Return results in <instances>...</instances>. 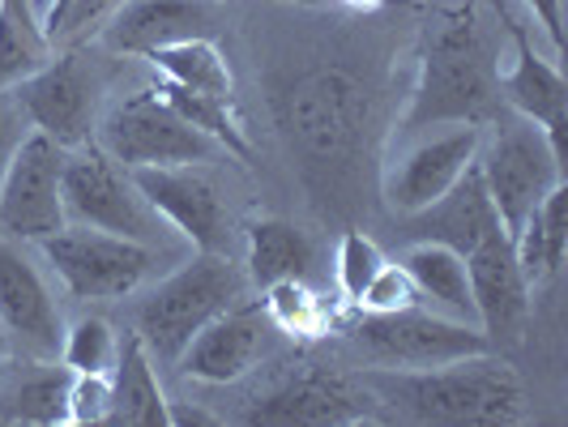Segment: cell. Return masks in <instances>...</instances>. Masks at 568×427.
I'll return each mask as SVG.
<instances>
[{
    "label": "cell",
    "instance_id": "cell-1",
    "mask_svg": "<svg viewBox=\"0 0 568 427\" xmlns=\"http://www.w3.org/2000/svg\"><path fill=\"white\" fill-rule=\"evenodd\" d=\"M359 380L372 398L415 424L509 427L526 419V389L491 350L440 368H368Z\"/></svg>",
    "mask_w": 568,
    "mask_h": 427
},
{
    "label": "cell",
    "instance_id": "cell-2",
    "mask_svg": "<svg viewBox=\"0 0 568 427\" xmlns=\"http://www.w3.org/2000/svg\"><path fill=\"white\" fill-rule=\"evenodd\" d=\"M278 129L308 167H346L372 124L368 85L346 69H304L274 99Z\"/></svg>",
    "mask_w": 568,
    "mask_h": 427
},
{
    "label": "cell",
    "instance_id": "cell-3",
    "mask_svg": "<svg viewBox=\"0 0 568 427\" xmlns=\"http://www.w3.org/2000/svg\"><path fill=\"white\" fill-rule=\"evenodd\" d=\"M496 69L475 22H445L432 34L419 85L402 115L398 138H415L440 124H479L496 115Z\"/></svg>",
    "mask_w": 568,
    "mask_h": 427
},
{
    "label": "cell",
    "instance_id": "cell-4",
    "mask_svg": "<svg viewBox=\"0 0 568 427\" xmlns=\"http://www.w3.org/2000/svg\"><path fill=\"white\" fill-rule=\"evenodd\" d=\"M244 278L248 274H240L227 253H197L189 265H180L138 308V338L145 342V350L175 364L210 316L240 304Z\"/></svg>",
    "mask_w": 568,
    "mask_h": 427
},
{
    "label": "cell",
    "instance_id": "cell-5",
    "mask_svg": "<svg viewBox=\"0 0 568 427\" xmlns=\"http://www.w3.org/2000/svg\"><path fill=\"white\" fill-rule=\"evenodd\" d=\"M64 214L69 223L94 231H112L124 240L159 244L163 218L150 210V201L138 193L133 175L115 163L99 142H82L64 154Z\"/></svg>",
    "mask_w": 568,
    "mask_h": 427
},
{
    "label": "cell",
    "instance_id": "cell-6",
    "mask_svg": "<svg viewBox=\"0 0 568 427\" xmlns=\"http://www.w3.org/2000/svg\"><path fill=\"white\" fill-rule=\"evenodd\" d=\"M351 342L372 368H440L491 350L479 325L432 313L424 304L398 313H364V321L351 325Z\"/></svg>",
    "mask_w": 568,
    "mask_h": 427
},
{
    "label": "cell",
    "instance_id": "cell-7",
    "mask_svg": "<svg viewBox=\"0 0 568 427\" xmlns=\"http://www.w3.org/2000/svg\"><path fill=\"white\" fill-rule=\"evenodd\" d=\"M475 163H479L487 197H491L509 235L530 218V210L556 184H565V159L551 150L539 124H530L521 115L496 124L491 142H479Z\"/></svg>",
    "mask_w": 568,
    "mask_h": 427
},
{
    "label": "cell",
    "instance_id": "cell-8",
    "mask_svg": "<svg viewBox=\"0 0 568 427\" xmlns=\"http://www.w3.org/2000/svg\"><path fill=\"white\" fill-rule=\"evenodd\" d=\"M43 261L73 299H124L154 270V248L142 240H124L112 231L69 223L64 231L39 240Z\"/></svg>",
    "mask_w": 568,
    "mask_h": 427
},
{
    "label": "cell",
    "instance_id": "cell-9",
    "mask_svg": "<svg viewBox=\"0 0 568 427\" xmlns=\"http://www.w3.org/2000/svg\"><path fill=\"white\" fill-rule=\"evenodd\" d=\"M94 133H99L94 142L103 145L124 171L205 163L219 150L184 115L171 112L168 103L159 99V90H138L133 99L115 103Z\"/></svg>",
    "mask_w": 568,
    "mask_h": 427
},
{
    "label": "cell",
    "instance_id": "cell-10",
    "mask_svg": "<svg viewBox=\"0 0 568 427\" xmlns=\"http://www.w3.org/2000/svg\"><path fill=\"white\" fill-rule=\"evenodd\" d=\"M64 145L48 133H27L0 175V235L13 244H39L69 227L64 214Z\"/></svg>",
    "mask_w": 568,
    "mask_h": 427
},
{
    "label": "cell",
    "instance_id": "cell-11",
    "mask_svg": "<svg viewBox=\"0 0 568 427\" xmlns=\"http://www.w3.org/2000/svg\"><path fill=\"white\" fill-rule=\"evenodd\" d=\"M18 90V112L27 115L39 133H48L64 150L94 142L99 129V73L85 52H60L39 73H30Z\"/></svg>",
    "mask_w": 568,
    "mask_h": 427
},
{
    "label": "cell",
    "instance_id": "cell-12",
    "mask_svg": "<svg viewBox=\"0 0 568 427\" xmlns=\"http://www.w3.org/2000/svg\"><path fill=\"white\" fill-rule=\"evenodd\" d=\"M419 138V133H415ZM484 142L479 124H440V133H427L419 142H410L398 159L385 167V201L394 214H415L445 197L462 180V171L475 163Z\"/></svg>",
    "mask_w": 568,
    "mask_h": 427
},
{
    "label": "cell",
    "instance_id": "cell-13",
    "mask_svg": "<svg viewBox=\"0 0 568 427\" xmlns=\"http://www.w3.org/2000/svg\"><path fill=\"white\" fill-rule=\"evenodd\" d=\"M150 210L175 227L197 253H227V205L214 180L197 163L180 167H138L129 171Z\"/></svg>",
    "mask_w": 568,
    "mask_h": 427
},
{
    "label": "cell",
    "instance_id": "cell-14",
    "mask_svg": "<svg viewBox=\"0 0 568 427\" xmlns=\"http://www.w3.org/2000/svg\"><path fill=\"white\" fill-rule=\"evenodd\" d=\"M372 398L364 380L355 385L351 376L334 368H308L300 376L283 380L278 389H270L265 398H256L244 419L248 424L291 427V424H359L372 419Z\"/></svg>",
    "mask_w": 568,
    "mask_h": 427
},
{
    "label": "cell",
    "instance_id": "cell-15",
    "mask_svg": "<svg viewBox=\"0 0 568 427\" xmlns=\"http://www.w3.org/2000/svg\"><path fill=\"white\" fill-rule=\"evenodd\" d=\"M466 278H470V299H475V325L484 329L491 350L500 342L521 338L535 286L526 283V274L517 265L509 231L487 235L475 253H466Z\"/></svg>",
    "mask_w": 568,
    "mask_h": 427
},
{
    "label": "cell",
    "instance_id": "cell-16",
    "mask_svg": "<svg viewBox=\"0 0 568 427\" xmlns=\"http://www.w3.org/2000/svg\"><path fill=\"white\" fill-rule=\"evenodd\" d=\"M0 321L9 329V342L22 346L34 359L60 355L64 342V321L52 299L48 283L27 261V253L0 235Z\"/></svg>",
    "mask_w": 568,
    "mask_h": 427
},
{
    "label": "cell",
    "instance_id": "cell-17",
    "mask_svg": "<svg viewBox=\"0 0 568 427\" xmlns=\"http://www.w3.org/2000/svg\"><path fill=\"white\" fill-rule=\"evenodd\" d=\"M265 325H270V316L261 304H231L201 325L175 364L193 380L231 385L256 368V359L265 350Z\"/></svg>",
    "mask_w": 568,
    "mask_h": 427
},
{
    "label": "cell",
    "instance_id": "cell-18",
    "mask_svg": "<svg viewBox=\"0 0 568 427\" xmlns=\"http://www.w3.org/2000/svg\"><path fill=\"white\" fill-rule=\"evenodd\" d=\"M496 231H505V223H500L496 205L487 197L479 163H470L445 197H436L432 205H424V210L406 214L402 235H406L410 244H445V248H454V253L466 256V253H475L487 235H496Z\"/></svg>",
    "mask_w": 568,
    "mask_h": 427
},
{
    "label": "cell",
    "instance_id": "cell-19",
    "mask_svg": "<svg viewBox=\"0 0 568 427\" xmlns=\"http://www.w3.org/2000/svg\"><path fill=\"white\" fill-rule=\"evenodd\" d=\"M513 43H517V57L505 73H496V90H505V99H509V108L521 120H530V124H539L542 133H547V142L551 150L568 159L565 150V129H568V82L565 73L556 69V60H542L535 48H530V39H526V30L513 27Z\"/></svg>",
    "mask_w": 568,
    "mask_h": 427
},
{
    "label": "cell",
    "instance_id": "cell-20",
    "mask_svg": "<svg viewBox=\"0 0 568 427\" xmlns=\"http://www.w3.org/2000/svg\"><path fill=\"white\" fill-rule=\"evenodd\" d=\"M210 30H214L210 0H120V9L103 27V43L124 57H150L154 48L197 39Z\"/></svg>",
    "mask_w": 568,
    "mask_h": 427
},
{
    "label": "cell",
    "instance_id": "cell-21",
    "mask_svg": "<svg viewBox=\"0 0 568 427\" xmlns=\"http://www.w3.org/2000/svg\"><path fill=\"white\" fill-rule=\"evenodd\" d=\"M108 424L115 427H168L171 406L168 394L154 376V359L145 350V342L133 338L120 342L112 368V406H108Z\"/></svg>",
    "mask_w": 568,
    "mask_h": 427
},
{
    "label": "cell",
    "instance_id": "cell-22",
    "mask_svg": "<svg viewBox=\"0 0 568 427\" xmlns=\"http://www.w3.org/2000/svg\"><path fill=\"white\" fill-rule=\"evenodd\" d=\"M406 278L419 291V304L432 313H445L454 321L475 325V299H470V278H466V256L445 248V244H410L398 261Z\"/></svg>",
    "mask_w": 568,
    "mask_h": 427
},
{
    "label": "cell",
    "instance_id": "cell-23",
    "mask_svg": "<svg viewBox=\"0 0 568 427\" xmlns=\"http://www.w3.org/2000/svg\"><path fill=\"white\" fill-rule=\"evenodd\" d=\"M509 240L526 283L530 286L551 283L565 270V253H568V184H556Z\"/></svg>",
    "mask_w": 568,
    "mask_h": 427
},
{
    "label": "cell",
    "instance_id": "cell-24",
    "mask_svg": "<svg viewBox=\"0 0 568 427\" xmlns=\"http://www.w3.org/2000/svg\"><path fill=\"white\" fill-rule=\"evenodd\" d=\"M313 240L286 218H261L248 227V283L265 286L313 274Z\"/></svg>",
    "mask_w": 568,
    "mask_h": 427
},
{
    "label": "cell",
    "instance_id": "cell-25",
    "mask_svg": "<svg viewBox=\"0 0 568 427\" xmlns=\"http://www.w3.org/2000/svg\"><path fill=\"white\" fill-rule=\"evenodd\" d=\"M52 60V34L30 0H0V90H13Z\"/></svg>",
    "mask_w": 568,
    "mask_h": 427
},
{
    "label": "cell",
    "instance_id": "cell-26",
    "mask_svg": "<svg viewBox=\"0 0 568 427\" xmlns=\"http://www.w3.org/2000/svg\"><path fill=\"white\" fill-rule=\"evenodd\" d=\"M145 60H150V64L163 73V82H171V85L201 90V94H227V99L235 94L231 64L210 34L180 39V43H168V48H154Z\"/></svg>",
    "mask_w": 568,
    "mask_h": 427
},
{
    "label": "cell",
    "instance_id": "cell-27",
    "mask_svg": "<svg viewBox=\"0 0 568 427\" xmlns=\"http://www.w3.org/2000/svg\"><path fill=\"white\" fill-rule=\"evenodd\" d=\"M159 90V99L168 103L171 112H180L193 129H201L210 142L219 145V150H227L235 159H248L253 154V142H248V133H244V120L235 115L227 94H201V90H184V85H154Z\"/></svg>",
    "mask_w": 568,
    "mask_h": 427
},
{
    "label": "cell",
    "instance_id": "cell-28",
    "mask_svg": "<svg viewBox=\"0 0 568 427\" xmlns=\"http://www.w3.org/2000/svg\"><path fill=\"white\" fill-rule=\"evenodd\" d=\"M69 389H73V372L69 368L34 372V376H27L9 394L4 419L9 424H34V427L69 424Z\"/></svg>",
    "mask_w": 568,
    "mask_h": 427
},
{
    "label": "cell",
    "instance_id": "cell-29",
    "mask_svg": "<svg viewBox=\"0 0 568 427\" xmlns=\"http://www.w3.org/2000/svg\"><path fill=\"white\" fill-rule=\"evenodd\" d=\"M261 308H265V316H270V325H278V329L291 334V338H321V334H329V325H334L329 308L308 291L304 278L270 283L265 286Z\"/></svg>",
    "mask_w": 568,
    "mask_h": 427
},
{
    "label": "cell",
    "instance_id": "cell-30",
    "mask_svg": "<svg viewBox=\"0 0 568 427\" xmlns=\"http://www.w3.org/2000/svg\"><path fill=\"white\" fill-rule=\"evenodd\" d=\"M115 355H120V338L112 334L108 321L99 316H82L64 329L60 342V364L69 372H94V376H112Z\"/></svg>",
    "mask_w": 568,
    "mask_h": 427
},
{
    "label": "cell",
    "instance_id": "cell-31",
    "mask_svg": "<svg viewBox=\"0 0 568 427\" xmlns=\"http://www.w3.org/2000/svg\"><path fill=\"white\" fill-rule=\"evenodd\" d=\"M385 265V253L372 244L364 231H346L338 244V291L342 299L355 308V299L364 295V286L376 278V270Z\"/></svg>",
    "mask_w": 568,
    "mask_h": 427
},
{
    "label": "cell",
    "instance_id": "cell-32",
    "mask_svg": "<svg viewBox=\"0 0 568 427\" xmlns=\"http://www.w3.org/2000/svg\"><path fill=\"white\" fill-rule=\"evenodd\" d=\"M419 304V291L415 283L406 278V270L402 265H381L376 270V278L364 286V295L355 299V308L359 313H398V308H415Z\"/></svg>",
    "mask_w": 568,
    "mask_h": 427
},
{
    "label": "cell",
    "instance_id": "cell-33",
    "mask_svg": "<svg viewBox=\"0 0 568 427\" xmlns=\"http://www.w3.org/2000/svg\"><path fill=\"white\" fill-rule=\"evenodd\" d=\"M108 406H112V376L73 372V389H69V424H108Z\"/></svg>",
    "mask_w": 568,
    "mask_h": 427
},
{
    "label": "cell",
    "instance_id": "cell-34",
    "mask_svg": "<svg viewBox=\"0 0 568 427\" xmlns=\"http://www.w3.org/2000/svg\"><path fill=\"white\" fill-rule=\"evenodd\" d=\"M526 4H530L535 22L547 30V39H551V57L560 60V52H565V0H526Z\"/></svg>",
    "mask_w": 568,
    "mask_h": 427
},
{
    "label": "cell",
    "instance_id": "cell-35",
    "mask_svg": "<svg viewBox=\"0 0 568 427\" xmlns=\"http://www.w3.org/2000/svg\"><path fill=\"white\" fill-rule=\"evenodd\" d=\"M22 138H27V133H22V120H18V112L0 103V175H4V167H9V154L18 150V142H22Z\"/></svg>",
    "mask_w": 568,
    "mask_h": 427
},
{
    "label": "cell",
    "instance_id": "cell-36",
    "mask_svg": "<svg viewBox=\"0 0 568 427\" xmlns=\"http://www.w3.org/2000/svg\"><path fill=\"white\" fill-rule=\"evenodd\" d=\"M69 9H73V0H48V4H43V13H39V18H43V27H48V34H52V43H57V30H60V22H64V13H69Z\"/></svg>",
    "mask_w": 568,
    "mask_h": 427
},
{
    "label": "cell",
    "instance_id": "cell-37",
    "mask_svg": "<svg viewBox=\"0 0 568 427\" xmlns=\"http://www.w3.org/2000/svg\"><path fill=\"white\" fill-rule=\"evenodd\" d=\"M338 4H346V9H355V13H368V9H381L385 0H338Z\"/></svg>",
    "mask_w": 568,
    "mask_h": 427
},
{
    "label": "cell",
    "instance_id": "cell-38",
    "mask_svg": "<svg viewBox=\"0 0 568 427\" xmlns=\"http://www.w3.org/2000/svg\"><path fill=\"white\" fill-rule=\"evenodd\" d=\"M13 355V342H9V329H4V321H0V364Z\"/></svg>",
    "mask_w": 568,
    "mask_h": 427
},
{
    "label": "cell",
    "instance_id": "cell-39",
    "mask_svg": "<svg viewBox=\"0 0 568 427\" xmlns=\"http://www.w3.org/2000/svg\"><path fill=\"white\" fill-rule=\"evenodd\" d=\"M286 4H325V0H286Z\"/></svg>",
    "mask_w": 568,
    "mask_h": 427
}]
</instances>
